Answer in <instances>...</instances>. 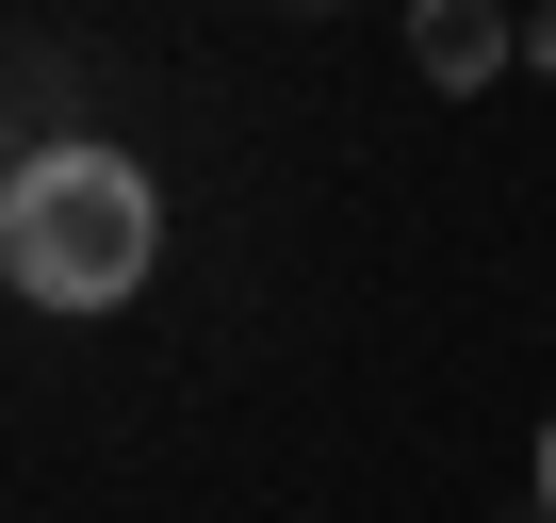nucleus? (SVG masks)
Masks as SVG:
<instances>
[{
  "mask_svg": "<svg viewBox=\"0 0 556 523\" xmlns=\"http://www.w3.org/2000/svg\"><path fill=\"white\" fill-rule=\"evenodd\" d=\"M0 180H17V164H0Z\"/></svg>",
  "mask_w": 556,
  "mask_h": 523,
  "instance_id": "obj_5",
  "label": "nucleus"
},
{
  "mask_svg": "<svg viewBox=\"0 0 556 523\" xmlns=\"http://www.w3.org/2000/svg\"><path fill=\"white\" fill-rule=\"evenodd\" d=\"M540 523H556V425H540Z\"/></svg>",
  "mask_w": 556,
  "mask_h": 523,
  "instance_id": "obj_4",
  "label": "nucleus"
},
{
  "mask_svg": "<svg viewBox=\"0 0 556 523\" xmlns=\"http://www.w3.org/2000/svg\"><path fill=\"white\" fill-rule=\"evenodd\" d=\"M148 262H164V196L131 148L99 131H50L17 148V180H0V295H34V311H131L148 295Z\"/></svg>",
  "mask_w": 556,
  "mask_h": 523,
  "instance_id": "obj_1",
  "label": "nucleus"
},
{
  "mask_svg": "<svg viewBox=\"0 0 556 523\" xmlns=\"http://www.w3.org/2000/svg\"><path fill=\"white\" fill-rule=\"evenodd\" d=\"M523 50H540V66H556V0H540V17H523Z\"/></svg>",
  "mask_w": 556,
  "mask_h": 523,
  "instance_id": "obj_3",
  "label": "nucleus"
},
{
  "mask_svg": "<svg viewBox=\"0 0 556 523\" xmlns=\"http://www.w3.org/2000/svg\"><path fill=\"white\" fill-rule=\"evenodd\" d=\"M507 50H523V34H507V17H491V0H426V17H409V66H426V82H442V99H458V82H491V66H507Z\"/></svg>",
  "mask_w": 556,
  "mask_h": 523,
  "instance_id": "obj_2",
  "label": "nucleus"
}]
</instances>
